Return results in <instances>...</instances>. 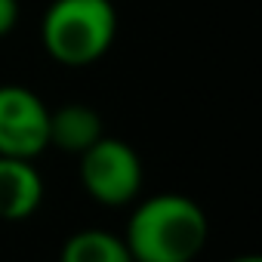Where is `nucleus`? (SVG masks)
<instances>
[{
	"label": "nucleus",
	"instance_id": "7",
	"mask_svg": "<svg viewBox=\"0 0 262 262\" xmlns=\"http://www.w3.org/2000/svg\"><path fill=\"white\" fill-rule=\"evenodd\" d=\"M59 262H133V256L123 244V234L105 228H83L62 244Z\"/></svg>",
	"mask_w": 262,
	"mask_h": 262
},
{
	"label": "nucleus",
	"instance_id": "6",
	"mask_svg": "<svg viewBox=\"0 0 262 262\" xmlns=\"http://www.w3.org/2000/svg\"><path fill=\"white\" fill-rule=\"evenodd\" d=\"M102 133V117L96 108L71 102L50 111V145L65 155H83Z\"/></svg>",
	"mask_w": 262,
	"mask_h": 262
},
{
	"label": "nucleus",
	"instance_id": "5",
	"mask_svg": "<svg viewBox=\"0 0 262 262\" xmlns=\"http://www.w3.org/2000/svg\"><path fill=\"white\" fill-rule=\"evenodd\" d=\"M43 204V176L34 161L0 155V222H22Z\"/></svg>",
	"mask_w": 262,
	"mask_h": 262
},
{
	"label": "nucleus",
	"instance_id": "4",
	"mask_svg": "<svg viewBox=\"0 0 262 262\" xmlns=\"http://www.w3.org/2000/svg\"><path fill=\"white\" fill-rule=\"evenodd\" d=\"M47 148H50L47 102L22 83H0V155L37 161Z\"/></svg>",
	"mask_w": 262,
	"mask_h": 262
},
{
	"label": "nucleus",
	"instance_id": "2",
	"mask_svg": "<svg viewBox=\"0 0 262 262\" xmlns=\"http://www.w3.org/2000/svg\"><path fill=\"white\" fill-rule=\"evenodd\" d=\"M117 37V7L111 0H53L40 22V40L53 62L65 68L96 65Z\"/></svg>",
	"mask_w": 262,
	"mask_h": 262
},
{
	"label": "nucleus",
	"instance_id": "9",
	"mask_svg": "<svg viewBox=\"0 0 262 262\" xmlns=\"http://www.w3.org/2000/svg\"><path fill=\"white\" fill-rule=\"evenodd\" d=\"M228 262H262L256 253H244V256H234V259H228Z\"/></svg>",
	"mask_w": 262,
	"mask_h": 262
},
{
	"label": "nucleus",
	"instance_id": "1",
	"mask_svg": "<svg viewBox=\"0 0 262 262\" xmlns=\"http://www.w3.org/2000/svg\"><path fill=\"white\" fill-rule=\"evenodd\" d=\"M210 237L201 204L179 191H161L139 201L129 213L123 244L133 262H194Z\"/></svg>",
	"mask_w": 262,
	"mask_h": 262
},
{
	"label": "nucleus",
	"instance_id": "3",
	"mask_svg": "<svg viewBox=\"0 0 262 262\" xmlns=\"http://www.w3.org/2000/svg\"><path fill=\"white\" fill-rule=\"evenodd\" d=\"M80 158V185L102 207H129L136 204L145 167L139 151L114 136H99Z\"/></svg>",
	"mask_w": 262,
	"mask_h": 262
},
{
	"label": "nucleus",
	"instance_id": "8",
	"mask_svg": "<svg viewBox=\"0 0 262 262\" xmlns=\"http://www.w3.org/2000/svg\"><path fill=\"white\" fill-rule=\"evenodd\" d=\"M19 0H0V40H4L16 25H19Z\"/></svg>",
	"mask_w": 262,
	"mask_h": 262
}]
</instances>
